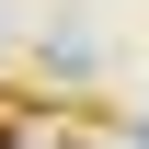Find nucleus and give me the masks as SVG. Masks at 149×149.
<instances>
[{
	"instance_id": "nucleus-1",
	"label": "nucleus",
	"mask_w": 149,
	"mask_h": 149,
	"mask_svg": "<svg viewBox=\"0 0 149 149\" xmlns=\"http://www.w3.org/2000/svg\"><path fill=\"white\" fill-rule=\"evenodd\" d=\"M35 138V92H23V80H0V149H23Z\"/></svg>"
}]
</instances>
